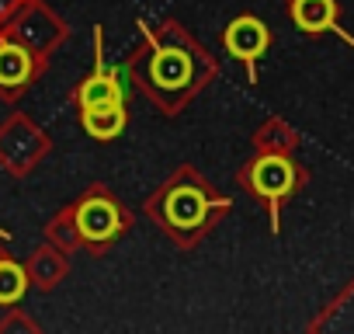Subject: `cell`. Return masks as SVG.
<instances>
[{"mask_svg": "<svg viewBox=\"0 0 354 334\" xmlns=\"http://www.w3.org/2000/svg\"><path fill=\"white\" fill-rule=\"evenodd\" d=\"M77 227L87 240H108L118 234V209L108 199H91L77 213Z\"/></svg>", "mask_w": 354, "mask_h": 334, "instance_id": "7a4b0ae2", "label": "cell"}, {"mask_svg": "<svg viewBox=\"0 0 354 334\" xmlns=\"http://www.w3.org/2000/svg\"><path fill=\"white\" fill-rule=\"evenodd\" d=\"M205 213H209V202H205L198 192H188V188H185V192H174L170 202H167V216H170V223H174V227H181V230L202 227Z\"/></svg>", "mask_w": 354, "mask_h": 334, "instance_id": "5b68a950", "label": "cell"}, {"mask_svg": "<svg viewBox=\"0 0 354 334\" xmlns=\"http://www.w3.org/2000/svg\"><path fill=\"white\" fill-rule=\"evenodd\" d=\"M250 182L261 195L268 199H281L292 185H295V167L285 160V157H264L254 164V171H250Z\"/></svg>", "mask_w": 354, "mask_h": 334, "instance_id": "6da1fadb", "label": "cell"}, {"mask_svg": "<svg viewBox=\"0 0 354 334\" xmlns=\"http://www.w3.org/2000/svg\"><path fill=\"white\" fill-rule=\"evenodd\" d=\"M25 292V272L11 261H0V303H15Z\"/></svg>", "mask_w": 354, "mask_h": 334, "instance_id": "30bf717a", "label": "cell"}, {"mask_svg": "<svg viewBox=\"0 0 354 334\" xmlns=\"http://www.w3.org/2000/svg\"><path fill=\"white\" fill-rule=\"evenodd\" d=\"M292 18H295V25L302 32H326V28H333L337 4L333 0H295Z\"/></svg>", "mask_w": 354, "mask_h": 334, "instance_id": "8992f818", "label": "cell"}, {"mask_svg": "<svg viewBox=\"0 0 354 334\" xmlns=\"http://www.w3.org/2000/svg\"><path fill=\"white\" fill-rule=\"evenodd\" d=\"M32 73V60L28 53H21L18 46H0V84H21Z\"/></svg>", "mask_w": 354, "mask_h": 334, "instance_id": "9c48e42d", "label": "cell"}, {"mask_svg": "<svg viewBox=\"0 0 354 334\" xmlns=\"http://www.w3.org/2000/svg\"><path fill=\"white\" fill-rule=\"evenodd\" d=\"M80 101H84V108H91V105H122V84L115 77H91L80 87Z\"/></svg>", "mask_w": 354, "mask_h": 334, "instance_id": "ba28073f", "label": "cell"}, {"mask_svg": "<svg viewBox=\"0 0 354 334\" xmlns=\"http://www.w3.org/2000/svg\"><path fill=\"white\" fill-rule=\"evenodd\" d=\"M84 125L94 139H111V136L122 132L125 112H122V105H91L84 112Z\"/></svg>", "mask_w": 354, "mask_h": 334, "instance_id": "52a82bcc", "label": "cell"}, {"mask_svg": "<svg viewBox=\"0 0 354 334\" xmlns=\"http://www.w3.org/2000/svg\"><path fill=\"white\" fill-rule=\"evenodd\" d=\"M226 49L240 60H257L268 49V28L257 18H240L226 32Z\"/></svg>", "mask_w": 354, "mask_h": 334, "instance_id": "3957f363", "label": "cell"}, {"mask_svg": "<svg viewBox=\"0 0 354 334\" xmlns=\"http://www.w3.org/2000/svg\"><path fill=\"white\" fill-rule=\"evenodd\" d=\"M192 77V60L177 49H163L153 56V84L156 87H185Z\"/></svg>", "mask_w": 354, "mask_h": 334, "instance_id": "277c9868", "label": "cell"}]
</instances>
